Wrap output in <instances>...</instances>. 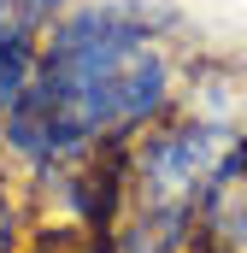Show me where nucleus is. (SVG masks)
<instances>
[{
	"label": "nucleus",
	"mask_w": 247,
	"mask_h": 253,
	"mask_svg": "<svg viewBox=\"0 0 247 253\" xmlns=\"http://www.w3.org/2000/svg\"><path fill=\"white\" fill-rule=\"evenodd\" d=\"M242 159V135L230 118H159L129 147V200H124V253H183L194 212L212 200L224 171Z\"/></svg>",
	"instance_id": "f03ea898"
},
{
	"label": "nucleus",
	"mask_w": 247,
	"mask_h": 253,
	"mask_svg": "<svg viewBox=\"0 0 247 253\" xmlns=\"http://www.w3.org/2000/svg\"><path fill=\"white\" fill-rule=\"evenodd\" d=\"M12 248V200H6V183H0V253Z\"/></svg>",
	"instance_id": "39448f33"
},
{
	"label": "nucleus",
	"mask_w": 247,
	"mask_h": 253,
	"mask_svg": "<svg viewBox=\"0 0 247 253\" xmlns=\"http://www.w3.org/2000/svg\"><path fill=\"white\" fill-rule=\"evenodd\" d=\"M206 218H212V236L224 253H247V165L236 159L224 171V183L206 200Z\"/></svg>",
	"instance_id": "7ed1b4c3"
},
{
	"label": "nucleus",
	"mask_w": 247,
	"mask_h": 253,
	"mask_svg": "<svg viewBox=\"0 0 247 253\" xmlns=\"http://www.w3.org/2000/svg\"><path fill=\"white\" fill-rule=\"evenodd\" d=\"M183 88V53L165 18L124 0H65L41 30V59L24 100L0 118V159L65 177L100 147L153 129Z\"/></svg>",
	"instance_id": "f257e3e1"
},
{
	"label": "nucleus",
	"mask_w": 247,
	"mask_h": 253,
	"mask_svg": "<svg viewBox=\"0 0 247 253\" xmlns=\"http://www.w3.org/2000/svg\"><path fill=\"white\" fill-rule=\"evenodd\" d=\"M65 0H0V42L12 36H41L53 18H59Z\"/></svg>",
	"instance_id": "20e7f679"
}]
</instances>
